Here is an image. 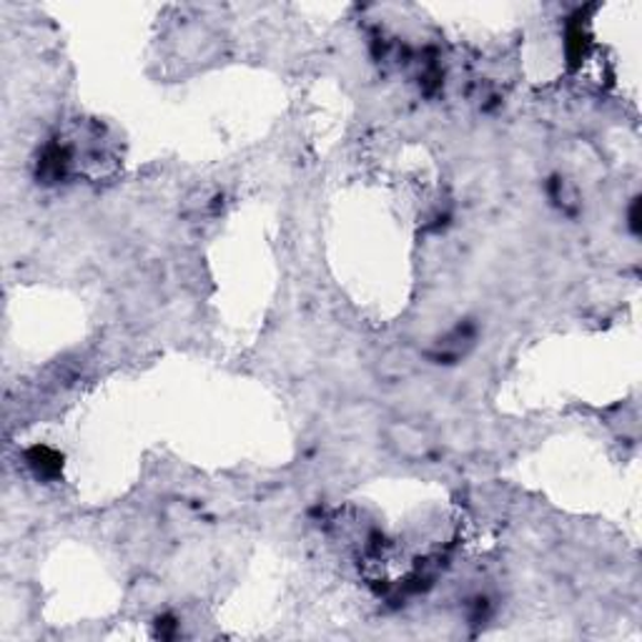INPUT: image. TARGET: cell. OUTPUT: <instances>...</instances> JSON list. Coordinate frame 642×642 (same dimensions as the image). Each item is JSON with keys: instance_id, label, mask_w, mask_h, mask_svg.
Segmentation results:
<instances>
[{"instance_id": "obj_1", "label": "cell", "mask_w": 642, "mask_h": 642, "mask_svg": "<svg viewBox=\"0 0 642 642\" xmlns=\"http://www.w3.org/2000/svg\"><path fill=\"white\" fill-rule=\"evenodd\" d=\"M385 440L389 450L404 462H420L432 450L430 432L412 420H397L389 424L385 430Z\"/></svg>"}]
</instances>
